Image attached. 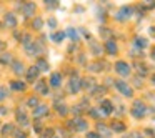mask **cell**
<instances>
[{"mask_svg":"<svg viewBox=\"0 0 155 138\" xmlns=\"http://www.w3.org/2000/svg\"><path fill=\"white\" fill-rule=\"evenodd\" d=\"M105 50H107L108 55H115V53H117V50H118L117 43H115L114 40H107V42H105Z\"/></svg>","mask_w":155,"mask_h":138,"instance_id":"13","label":"cell"},{"mask_svg":"<svg viewBox=\"0 0 155 138\" xmlns=\"http://www.w3.org/2000/svg\"><path fill=\"white\" fill-rule=\"evenodd\" d=\"M143 8H155V0H148V2H143L142 5Z\"/></svg>","mask_w":155,"mask_h":138,"instance_id":"38","label":"cell"},{"mask_svg":"<svg viewBox=\"0 0 155 138\" xmlns=\"http://www.w3.org/2000/svg\"><path fill=\"white\" fill-rule=\"evenodd\" d=\"M110 130H114V131H125V125L122 123V121H112V128Z\"/></svg>","mask_w":155,"mask_h":138,"instance_id":"22","label":"cell"},{"mask_svg":"<svg viewBox=\"0 0 155 138\" xmlns=\"http://www.w3.org/2000/svg\"><path fill=\"white\" fill-rule=\"evenodd\" d=\"M35 90H37L38 93H44V95L48 93V87H47V83H45L44 80H40L37 85H35Z\"/></svg>","mask_w":155,"mask_h":138,"instance_id":"20","label":"cell"},{"mask_svg":"<svg viewBox=\"0 0 155 138\" xmlns=\"http://www.w3.org/2000/svg\"><path fill=\"white\" fill-rule=\"evenodd\" d=\"M104 110V115H110L112 110H114V105H112L110 100H102L100 103V111Z\"/></svg>","mask_w":155,"mask_h":138,"instance_id":"12","label":"cell"},{"mask_svg":"<svg viewBox=\"0 0 155 138\" xmlns=\"http://www.w3.org/2000/svg\"><path fill=\"white\" fill-rule=\"evenodd\" d=\"M40 135H42V138H54V130L52 128H45Z\"/></svg>","mask_w":155,"mask_h":138,"instance_id":"32","label":"cell"},{"mask_svg":"<svg viewBox=\"0 0 155 138\" xmlns=\"http://www.w3.org/2000/svg\"><path fill=\"white\" fill-rule=\"evenodd\" d=\"M22 14H24L25 17H32V15L35 14V4H32V2L22 4Z\"/></svg>","mask_w":155,"mask_h":138,"instance_id":"8","label":"cell"},{"mask_svg":"<svg viewBox=\"0 0 155 138\" xmlns=\"http://www.w3.org/2000/svg\"><path fill=\"white\" fill-rule=\"evenodd\" d=\"M34 128H35V131H42V123H40V121H35V125H34Z\"/></svg>","mask_w":155,"mask_h":138,"instance_id":"41","label":"cell"},{"mask_svg":"<svg viewBox=\"0 0 155 138\" xmlns=\"http://www.w3.org/2000/svg\"><path fill=\"white\" fill-rule=\"evenodd\" d=\"M87 138H100V136H98V133H94V131H90V133L87 135Z\"/></svg>","mask_w":155,"mask_h":138,"instance_id":"44","label":"cell"},{"mask_svg":"<svg viewBox=\"0 0 155 138\" xmlns=\"http://www.w3.org/2000/svg\"><path fill=\"white\" fill-rule=\"evenodd\" d=\"M115 88H117L122 95H125V97H134V88H132L128 83H125L124 80H117V82H115Z\"/></svg>","mask_w":155,"mask_h":138,"instance_id":"2","label":"cell"},{"mask_svg":"<svg viewBox=\"0 0 155 138\" xmlns=\"http://www.w3.org/2000/svg\"><path fill=\"white\" fill-rule=\"evenodd\" d=\"M20 42H22L24 45H28V43L32 42V37H30L28 34H24V35H22V38H20Z\"/></svg>","mask_w":155,"mask_h":138,"instance_id":"34","label":"cell"},{"mask_svg":"<svg viewBox=\"0 0 155 138\" xmlns=\"http://www.w3.org/2000/svg\"><path fill=\"white\" fill-rule=\"evenodd\" d=\"M64 38H65V34H64V32H55V34H52V40L57 42V43H60Z\"/></svg>","mask_w":155,"mask_h":138,"instance_id":"28","label":"cell"},{"mask_svg":"<svg viewBox=\"0 0 155 138\" xmlns=\"http://www.w3.org/2000/svg\"><path fill=\"white\" fill-rule=\"evenodd\" d=\"M60 83H62V75L60 73H52L50 75V85L54 88H57V87H60Z\"/></svg>","mask_w":155,"mask_h":138,"instance_id":"16","label":"cell"},{"mask_svg":"<svg viewBox=\"0 0 155 138\" xmlns=\"http://www.w3.org/2000/svg\"><path fill=\"white\" fill-rule=\"evenodd\" d=\"M32 27H34L35 30H42V27H44V20H42L40 17H35L34 22H32Z\"/></svg>","mask_w":155,"mask_h":138,"instance_id":"26","label":"cell"},{"mask_svg":"<svg viewBox=\"0 0 155 138\" xmlns=\"http://www.w3.org/2000/svg\"><path fill=\"white\" fill-rule=\"evenodd\" d=\"M102 67H104V63L100 60L95 62V63H88V70H92V72H102Z\"/></svg>","mask_w":155,"mask_h":138,"instance_id":"24","label":"cell"},{"mask_svg":"<svg viewBox=\"0 0 155 138\" xmlns=\"http://www.w3.org/2000/svg\"><path fill=\"white\" fill-rule=\"evenodd\" d=\"M25 87H27V85H25L24 82H18V80H14V82H10V88H12V90L24 91V90H25Z\"/></svg>","mask_w":155,"mask_h":138,"instance_id":"19","label":"cell"},{"mask_svg":"<svg viewBox=\"0 0 155 138\" xmlns=\"http://www.w3.org/2000/svg\"><path fill=\"white\" fill-rule=\"evenodd\" d=\"M14 131H15V128H14V125H12V123H7L4 128H2V135H4V136H7V135L14 133Z\"/></svg>","mask_w":155,"mask_h":138,"instance_id":"27","label":"cell"},{"mask_svg":"<svg viewBox=\"0 0 155 138\" xmlns=\"http://www.w3.org/2000/svg\"><path fill=\"white\" fill-rule=\"evenodd\" d=\"M5 50V43L4 42H0V52H4Z\"/></svg>","mask_w":155,"mask_h":138,"instance_id":"47","label":"cell"},{"mask_svg":"<svg viewBox=\"0 0 155 138\" xmlns=\"http://www.w3.org/2000/svg\"><path fill=\"white\" fill-rule=\"evenodd\" d=\"M38 73H40V72H38L37 67H30V68H28V72H27V80L28 82H35V80H37V77H38Z\"/></svg>","mask_w":155,"mask_h":138,"instance_id":"15","label":"cell"},{"mask_svg":"<svg viewBox=\"0 0 155 138\" xmlns=\"http://www.w3.org/2000/svg\"><path fill=\"white\" fill-rule=\"evenodd\" d=\"M7 97H8V90H7L5 87H0V101L5 100Z\"/></svg>","mask_w":155,"mask_h":138,"instance_id":"33","label":"cell"},{"mask_svg":"<svg viewBox=\"0 0 155 138\" xmlns=\"http://www.w3.org/2000/svg\"><path fill=\"white\" fill-rule=\"evenodd\" d=\"M48 25H50L52 28H55L57 27V20H55V18H50V20H48Z\"/></svg>","mask_w":155,"mask_h":138,"instance_id":"43","label":"cell"},{"mask_svg":"<svg viewBox=\"0 0 155 138\" xmlns=\"http://www.w3.org/2000/svg\"><path fill=\"white\" fill-rule=\"evenodd\" d=\"M17 121L20 125H28V118H27V113H25L24 110H17Z\"/></svg>","mask_w":155,"mask_h":138,"instance_id":"17","label":"cell"},{"mask_svg":"<svg viewBox=\"0 0 155 138\" xmlns=\"http://www.w3.org/2000/svg\"><path fill=\"white\" fill-rule=\"evenodd\" d=\"M130 115L135 118H143L145 115H147V105L142 100H135L134 105H132V108H130Z\"/></svg>","mask_w":155,"mask_h":138,"instance_id":"1","label":"cell"},{"mask_svg":"<svg viewBox=\"0 0 155 138\" xmlns=\"http://www.w3.org/2000/svg\"><path fill=\"white\" fill-rule=\"evenodd\" d=\"M135 67H137V72H138V75H142V77H145V75L148 73V72H147V67H145V65L135 63Z\"/></svg>","mask_w":155,"mask_h":138,"instance_id":"30","label":"cell"},{"mask_svg":"<svg viewBox=\"0 0 155 138\" xmlns=\"http://www.w3.org/2000/svg\"><path fill=\"white\" fill-rule=\"evenodd\" d=\"M45 4H47L48 8H57V7H58V2H57V0H48V2H45Z\"/></svg>","mask_w":155,"mask_h":138,"instance_id":"39","label":"cell"},{"mask_svg":"<svg viewBox=\"0 0 155 138\" xmlns=\"http://www.w3.org/2000/svg\"><path fill=\"white\" fill-rule=\"evenodd\" d=\"M134 43H135V47H137V48H145L148 45V42H147V38H145V37H135Z\"/></svg>","mask_w":155,"mask_h":138,"instance_id":"21","label":"cell"},{"mask_svg":"<svg viewBox=\"0 0 155 138\" xmlns=\"http://www.w3.org/2000/svg\"><path fill=\"white\" fill-rule=\"evenodd\" d=\"M132 53H134V55H138V57H143V53H142V52H137V50H134ZM138 57H137V58H138Z\"/></svg>","mask_w":155,"mask_h":138,"instance_id":"45","label":"cell"},{"mask_svg":"<svg viewBox=\"0 0 155 138\" xmlns=\"http://www.w3.org/2000/svg\"><path fill=\"white\" fill-rule=\"evenodd\" d=\"M57 111H58V115H62V117H65L67 115V107H65L64 103H57Z\"/></svg>","mask_w":155,"mask_h":138,"instance_id":"31","label":"cell"},{"mask_svg":"<svg viewBox=\"0 0 155 138\" xmlns=\"http://www.w3.org/2000/svg\"><path fill=\"white\" fill-rule=\"evenodd\" d=\"M4 24L7 25L8 28H15L17 27V17H15L14 14H7L4 17Z\"/></svg>","mask_w":155,"mask_h":138,"instance_id":"10","label":"cell"},{"mask_svg":"<svg viewBox=\"0 0 155 138\" xmlns=\"http://www.w3.org/2000/svg\"><path fill=\"white\" fill-rule=\"evenodd\" d=\"M152 83L155 85V75H152Z\"/></svg>","mask_w":155,"mask_h":138,"instance_id":"48","label":"cell"},{"mask_svg":"<svg viewBox=\"0 0 155 138\" xmlns=\"http://www.w3.org/2000/svg\"><path fill=\"white\" fill-rule=\"evenodd\" d=\"M67 35H68V37H70L74 42L78 40V30H75V28H68V30H67Z\"/></svg>","mask_w":155,"mask_h":138,"instance_id":"29","label":"cell"},{"mask_svg":"<svg viewBox=\"0 0 155 138\" xmlns=\"http://www.w3.org/2000/svg\"><path fill=\"white\" fill-rule=\"evenodd\" d=\"M152 57L155 58V47H153V50H152Z\"/></svg>","mask_w":155,"mask_h":138,"instance_id":"49","label":"cell"},{"mask_svg":"<svg viewBox=\"0 0 155 138\" xmlns=\"http://www.w3.org/2000/svg\"><path fill=\"white\" fill-rule=\"evenodd\" d=\"M78 90H80V80L77 77H72L70 82H68V91L70 93H77Z\"/></svg>","mask_w":155,"mask_h":138,"instance_id":"9","label":"cell"},{"mask_svg":"<svg viewBox=\"0 0 155 138\" xmlns=\"http://www.w3.org/2000/svg\"><path fill=\"white\" fill-rule=\"evenodd\" d=\"M97 131L100 135H104L105 138H110V135H112V130L108 127H105L104 123H97Z\"/></svg>","mask_w":155,"mask_h":138,"instance_id":"14","label":"cell"},{"mask_svg":"<svg viewBox=\"0 0 155 138\" xmlns=\"http://www.w3.org/2000/svg\"><path fill=\"white\" fill-rule=\"evenodd\" d=\"M28 107H32V108H35V107H38V100H37V97H32V98H28Z\"/></svg>","mask_w":155,"mask_h":138,"instance_id":"35","label":"cell"},{"mask_svg":"<svg viewBox=\"0 0 155 138\" xmlns=\"http://www.w3.org/2000/svg\"><path fill=\"white\" fill-rule=\"evenodd\" d=\"M148 30H150V35H152V37H155V27H150Z\"/></svg>","mask_w":155,"mask_h":138,"instance_id":"46","label":"cell"},{"mask_svg":"<svg viewBox=\"0 0 155 138\" xmlns=\"http://www.w3.org/2000/svg\"><path fill=\"white\" fill-rule=\"evenodd\" d=\"M100 35L102 37H112V32H110V28H100Z\"/></svg>","mask_w":155,"mask_h":138,"instance_id":"37","label":"cell"},{"mask_svg":"<svg viewBox=\"0 0 155 138\" xmlns=\"http://www.w3.org/2000/svg\"><path fill=\"white\" fill-rule=\"evenodd\" d=\"M132 15H134V8H132V7H122L120 10L117 12L115 18H117L118 22H124V20H128Z\"/></svg>","mask_w":155,"mask_h":138,"instance_id":"5","label":"cell"},{"mask_svg":"<svg viewBox=\"0 0 155 138\" xmlns=\"http://www.w3.org/2000/svg\"><path fill=\"white\" fill-rule=\"evenodd\" d=\"M128 138H143V135H142V133H138V131H135V133H132Z\"/></svg>","mask_w":155,"mask_h":138,"instance_id":"42","label":"cell"},{"mask_svg":"<svg viewBox=\"0 0 155 138\" xmlns=\"http://www.w3.org/2000/svg\"><path fill=\"white\" fill-rule=\"evenodd\" d=\"M95 87H97V83H95L94 78H82V80H80V88H84V90L94 91Z\"/></svg>","mask_w":155,"mask_h":138,"instance_id":"7","label":"cell"},{"mask_svg":"<svg viewBox=\"0 0 155 138\" xmlns=\"http://www.w3.org/2000/svg\"><path fill=\"white\" fill-rule=\"evenodd\" d=\"M12 62H14V60H12V55L10 53H2V55H0V63H2V65L12 63Z\"/></svg>","mask_w":155,"mask_h":138,"instance_id":"25","label":"cell"},{"mask_svg":"<svg viewBox=\"0 0 155 138\" xmlns=\"http://www.w3.org/2000/svg\"><path fill=\"white\" fill-rule=\"evenodd\" d=\"M14 135H15V138H27V136H25V133H24V131H20V130L14 131Z\"/></svg>","mask_w":155,"mask_h":138,"instance_id":"40","label":"cell"},{"mask_svg":"<svg viewBox=\"0 0 155 138\" xmlns=\"http://www.w3.org/2000/svg\"><path fill=\"white\" fill-rule=\"evenodd\" d=\"M87 127H88V123L80 117H77L72 121H68V128H74L75 131H84V130H87Z\"/></svg>","mask_w":155,"mask_h":138,"instance_id":"3","label":"cell"},{"mask_svg":"<svg viewBox=\"0 0 155 138\" xmlns=\"http://www.w3.org/2000/svg\"><path fill=\"white\" fill-rule=\"evenodd\" d=\"M88 115H90L92 118H98L102 113H100V111H97V108H90V110H88Z\"/></svg>","mask_w":155,"mask_h":138,"instance_id":"36","label":"cell"},{"mask_svg":"<svg viewBox=\"0 0 155 138\" xmlns=\"http://www.w3.org/2000/svg\"><path fill=\"white\" fill-rule=\"evenodd\" d=\"M35 67L38 68V72H47L48 70V63L44 60V58H38V62H37V65Z\"/></svg>","mask_w":155,"mask_h":138,"instance_id":"23","label":"cell"},{"mask_svg":"<svg viewBox=\"0 0 155 138\" xmlns=\"http://www.w3.org/2000/svg\"><path fill=\"white\" fill-rule=\"evenodd\" d=\"M54 138H57V136H54Z\"/></svg>","mask_w":155,"mask_h":138,"instance_id":"50","label":"cell"},{"mask_svg":"<svg viewBox=\"0 0 155 138\" xmlns=\"http://www.w3.org/2000/svg\"><path fill=\"white\" fill-rule=\"evenodd\" d=\"M12 68H14V72L17 75H22L25 72V67H24V63H22L20 60H17V62H12Z\"/></svg>","mask_w":155,"mask_h":138,"instance_id":"18","label":"cell"},{"mask_svg":"<svg viewBox=\"0 0 155 138\" xmlns=\"http://www.w3.org/2000/svg\"><path fill=\"white\" fill-rule=\"evenodd\" d=\"M25 52H27L28 55H32V57H35V55L42 53L44 48H42V45L37 43V42H30L28 45H25Z\"/></svg>","mask_w":155,"mask_h":138,"instance_id":"6","label":"cell"},{"mask_svg":"<svg viewBox=\"0 0 155 138\" xmlns=\"http://www.w3.org/2000/svg\"><path fill=\"white\" fill-rule=\"evenodd\" d=\"M115 72H117L118 75H122V77H128L130 72H132V68H130V65H128L127 62L118 60L117 63H115Z\"/></svg>","mask_w":155,"mask_h":138,"instance_id":"4","label":"cell"},{"mask_svg":"<svg viewBox=\"0 0 155 138\" xmlns=\"http://www.w3.org/2000/svg\"><path fill=\"white\" fill-rule=\"evenodd\" d=\"M47 113H48V107H47V105H38V107L34 108V117H35V118L45 117Z\"/></svg>","mask_w":155,"mask_h":138,"instance_id":"11","label":"cell"}]
</instances>
